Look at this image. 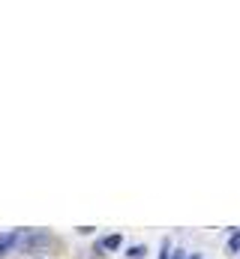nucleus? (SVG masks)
<instances>
[{
    "instance_id": "nucleus-1",
    "label": "nucleus",
    "mask_w": 240,
    "mask_h": 259,
    "mask_svg": "<svg viewBox=\"0 0 240 259\" xmlns=\"http://www.w3.org/2000/svg\"><path fill=\"white\" fill-rule=\"evenodd\" d=\"M18 238H21L18 232H3V235H0V256H3V253H9V250L18 244Z\"/></svg>"
},
{
    "instance_id": "nucleus-2",
    "label": "nucleus",
    "mask_w": 240,
    "mask_h": 259,
    "mask_svg": "<svg viewBox=\"0 0 240 259\" xmlns=\"http://www.w3.org/2000/svg\"><path fill=\"white\" fill-rule=\"evenodd\" d=\"M42 244H48V235H42V232H33V235L24 241V247H27V250H33V247H42Z\"/></svg>"
},
{
    "instance_id": "nucleus-3",
    "label": "nucleus",
    "mask_w": 240,
    "mask_h": 259,
    "mask_svg": "<svg viewBox=\"0 0 240 259\" xmlns=\"http://www.w3.org/2000/svg\"><path fill=\"white\" fill-rule=\"evenodd\" d=\"M120 247V235H105L99 241V250H117Z\"/></svg>"
},
{
    "instance_id": "nucleus-4",
    "label": "nucleus",
    "mask_w": 240,
    "mask_h": 259,
    "mask_svg": "<svg viewBox=\"0 0 240 259\" xmlns=\"http://www.w3.org/2000/svg\"><path fill=\"white\" fill-rule=\"evenodd\" d=\"M228 250H231V253H237V250H240V232H237V235H231V241H228Z\"/></svg>"
},
{
    "instance_id": "nucleus-5",
    "label": "nucleus",
    "mask_w": 240,
    "mask_h": 259,
    "mask_svg": "<svg viewBox=\"0 0 240 259\" xmlns=\"http://www.w3.org/2000/svg\"><path fill=\"white\" fill-rule=\"evenodd\" d=\"M144 253H147L144 247H132V250H129V259H144Z\"/></svg>"
},
{
    "instance_id": "nucleus-6",
    "label": "nucleus",
    "mask_w": 240,
    "mask_h": 259,
    "mask_svg": "<svg viewBox=\"0 0 240 259\" xmlns=\"http://www.w3.org/2000/svg\"><path fill=\"white\" fill-rule=\"evenodd\" d=\"M159 259H168V241L162 244V253H159Z\"/></svg>"
},
{
    "instance_id": "nucleus-7",
    "label": "nucleus",
    "mask_w": 240,
    "mask_h": 259,
    "mask_svg": "<svg viewBox=\"0 0 240 259\" xmlns=\"http://www.w3.org/2000/svg\"><path fill=\"white\" fill-rule=\"evenodd\" d=\"M174 259H183V250H177V253H174Z\"/></svg>"
},
{
    "instance_id": "nucleus-8",
    "label": "nucleus",
    "mask_w": 240,
    "mask_h": 259,
    "mask_svg": "<svg viewBox=\"0 0 240 259\" xmlns=\"http://www.w3.org/2000/svg\"><path fill=\"white\" fill-rule=\"evenodd\" d=\"M192 259H201V256H198V253H192Z\"/></svg>"
},
{
    "instance_id": "nucleus-9",
    "label": "nucleus",
    "mask_w": 240,
    "mask_h": 259,
    "mask_svg": "<svg viewBox=\"0 0 240 259\" xmlns=\"http://www.w3.org/2000/svg\"><path fill=\"white\" fill-rule=\"evenodd\" d=\"M36 259H39V256H36Z\"/></svg>"
}]
</instances>
